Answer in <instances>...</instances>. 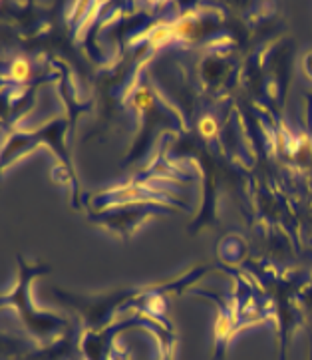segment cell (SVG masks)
Wrapping results in <instances>:
<instances>
[{
    "label": "cell",
    "mask_w": 312,
    "mask_h": 360,
    "mask_svg": "<svg viewBox=\"0 0 312 360\" xmlns=\"http://www.w3.org/2000/svg\"><path fill=\"white\" fill-rule=\"evenodd\" d=\"M28 74H30V70H28V64L26 62H16L14 64V68H12V76L14 78L24 80V78H28Z\"/></svg>",
    "instance_id": "obj_1"
},
{
    "label": "cell",
    "mask_w": 312,
    "mask_h": 360,
    "mask_svg": "<svg viewBox=\"0 0 312 360\" xmlns=\"http://www.w3.org/2000/svg\"><path fill=\"white\" fill-rule=\"evenodd\" d=\"M150 102H151L150 94L145 92V90H139V92L136 94V105H138V108H148Z\"/></svg>",
    "instance_id": "obj_3"
},
{
    "label": "cell",
    "mask_w": 312,
    "mask_h": 360,
    "mask_svg": "<svg viewBox=\"0 0 312 360\" xmlns=\"http://www.w3.org/2000/svg\"><path fill=\"white\" fill-rule=\"evenodd\" d=\"M199 128H201V131H203L205 136H211V134H215V122H213L211 117H203V120L199 122Z\"/></svg>",
    "instance_id": "obj_2"
}]
</instances>
